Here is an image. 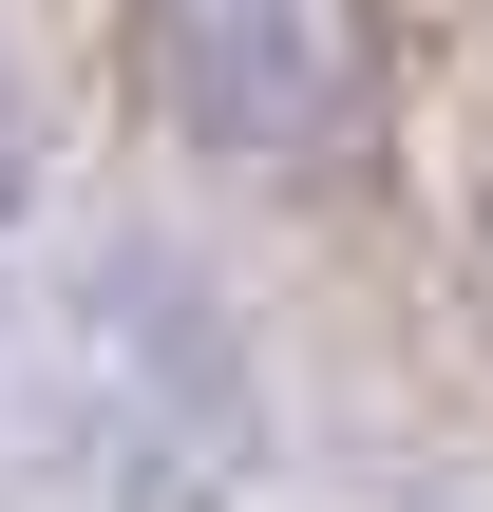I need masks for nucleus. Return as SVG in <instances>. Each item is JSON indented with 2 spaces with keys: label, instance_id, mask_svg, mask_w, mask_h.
Listing matches in <instances>:
<instances>
[{
  "label": "nucleus",
  "instance_id": "obj_1",
  "mask_svg": "<svg viewBox=\"0 0 493 512\" xmlns=\"http://www.w3.org/2000/svg\"><path fill=\"white\" fill-rule=\"evenodd\" d=\"M152 76L209 152H342L361 133V0H152Z\"/></svg>",
  "mask_w": 493,
  "mask_h": 512
},
{
  "label": "nucleus",
  "instance_id": "obj_2",
  "mask_svg": "<svg viewBox=\"0 0 493 512\" xmlns=\"http://www.w3.org/2000/svg\"><path fill=\"white\" fill-rule=\"evenodd\" d=\"M0 209H19V133H0Z\"/></svg>",
  "mask_w": 493,
  "mask_h": 512
}]
</instances>
